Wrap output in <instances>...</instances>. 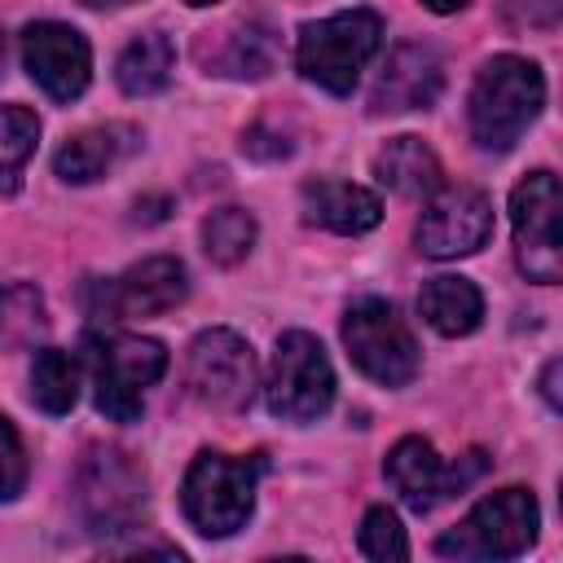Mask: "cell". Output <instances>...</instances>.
Here are the masks:
<instances>
[{"label":"cell","mask_w":563,"mask_h":563,"mask_svg":"<svg viewBox=\"0 0 563 563\" xmlns=\"http://www.w3.org/2000/svg\"><path fill=\"white\" fill-rule=\"evenodd\" d=\"M541 528L537 497L528 488H501L484 497L457 528H449L435 541V554L444 559H519Z\"/></svg>","instance_id":"cell-5"},{"label":"cell","mask_w":563,"mask_h":563,"mask_svg":"<svg viewBox=\"0 0 563 563\" xmlns=\"http://www.w3.org/2000/svg\"><path fill=\"white\" fill-rule=\"evenodd\" d=\"M515 260L528 282L554 286L563 277V233H559V180L554 172H528L510 194Z\"/></svg>","instance_id":"cell-9"},{"label":"cell","mask_w":563,"mask_h":563,"mask_svg":"<svg viewBox=\"0 0 563 563\" xmlns=\"http://www.w3.org/2000/svg\"><path fill=\"white\" fill-rule=\"evenodd\" d=\"M185 387L207 409H246L255 396V356L238 330H202L185 356Z\"/></svg>","instance_id":"cell-11"},{"label":"cell","mask_w":563,"mask_h":563,"mask_svg":"<svg viewBox=\"0 0 563 563\" xmlns=\"http://www.w3.org/2000/svg\"><path fill=\"white\" fill-rule=\"evenodd\" d=\"M418 312L422 321L435 330V334H471L479 321H484V295L471 277H453V273H440L431 282H422L418 290Z\"/></svg>","instance_id":"cell-18"},{"label":"cell","mask_w":563,"mask_h":563,"mask_svg":"<svg viewBox=\"0 0 563 563\" xmlns=\"http://www.w3.org/2000/svg\"><path fill=\"white\" fill-rule=\"evenodd\" d=\"M75 488L88 532H132L145 515V471L123 449H88Z\"/></svg>","instance_id":"cell-10"},{"label":"cell","mask_w":563,"mask_h":563,"mask_svg":"<svg viewBox=\"0 0 563 563\" xmlns=\"http://www.w3.org/2000/svg\"><path fill=\"white\" fill-rule=\"evenodd\" d=\"M26 484V449L9 418H0V501H13Z\"/></svg>","instance_id":"cell-27"},{"label":"cell","mask_w":563,"mask_h":563,"mask_svg":"<svg viewBox=\"0 0 563 563\" xmlns=\"http://www.w3.org/2000/svg\"><path fill=\"white\" fill-rule=\"evenodd\" d=\"M22 62L53 101H75L92 75V48L66 22H31L22 31Z\"/></svg>","instance_id":"cell-14"},{"label":"cell","mask_w":563,"mask_h":563,"mask_svg":"<svg viewBox=\"0 0 563 563\" xmlns=\"http://www.w3.org/2000/svg\"><path fill=\"white\" fill-rule=\"evenodd\" d=\"M422 4H427V9H435V13H457L466 0H422Z\"/></svg>","instance_id":"cell-30"},{"label":"cell","mask_w":563,"mask_h":563,"mask_svg":"<svg viewBox=\"0 0 563 563\" xmlns=\"http://www.w3.org/2000/svg\"><path fill=\"white\" fill-rule=\"evenodd\" d=\"M303 220L330 233H365L383 220L378 194L347 180H308L303 185Z\"/></svg>","instance_id":"cell-17"},{"label":"cell","mask_w":563,"mask_h":563,"mask_svg":"<svg viewBox=\"0 0 563 563\" xmlns=\"http://www.w3.org/2000/svg\"><path fill=\"white\" fill-rule=\"evenodd\" d=\"M48 334V308L44 295L31 282H9L0 286V347L4 352H26Z\"/></svg>","instance_id":"cell-22"},{"label":"cell","mask_w":563,"mask_h":563,"mask_svg":"<svg viewBox=\"0 0 563 563\" xmlns=\"http://www.w3.org/2000/svg\"><path fill=\"white\" fill-rule=\"evenodd\" d=\"M493 238V202L479 189H444L427 202L413 242L431 260H457L475 255Z\"/></svg>","instance_id":"cell-13"},{"label":"cell","mask_w":563,"mask_h":563,"mask_svg":"<svg viewBox=\"0 0 563 563\" xmlns=\"http://www.w3.org/2000/svg\"><path fill=\"white\" fill-rule=\"evenodd\" d=\"M361 554L378 559V563L409 559V541H405V528H400L396 510H387V506H369L365 510V519H361Z\"/></svg>","instance_id":"cell-26"},{"label":"cell","mask_w":563,"mask_h":563,"mask_svg":"<svg viewBox=\"0 0 563 563\" xmlns=\"http://www.w3.org/2000/svg\"><path fill=\"white\" fill-rule=\"evenodd\" d=\"M40 119L26 106H0V194H18L22 167L35 154Z\"/></svg>","instance_id":"cell-24"},{"label":"cell","mask_w":563,"mask_h":563,"mask_svg":"<svg viewBox=\"0 0 563 563\" xmlns=\"http://www.w3.org/2000/svg\"><path fill=\"white\" fill-rule=\"evenodd\" d=\"M0 70H4V31H0Z\"/></svg>","instance_id":"cell-32"},{"label":"cell","mask_w":563,"mask_h":563,"mask_svg":"<svg viewBox=\"0 0 563 563\" xmlns=\"http://www.w3.org/2000/svg\"><path fill=\"white\" fill-rule=\"evenodd\" d=\"M559 369H563V365H559V361H550V365H545V374H541V396H545V405H550V409H559Z\"/></svg>","instance_id":"cell-29"},{"label":"cell","mask_w":563,"mask_h":563,"mask_svg":"<svg viewBox=\"0 0 563 563\" xmlns=\"http://www.w3.org/2000/svg\"><path fill=\"white\" fill-rule=\"evenodd\" d=\"M92 365V400L110 422H136L145 409V391L167 369V347L141 334H92L88 339Z\"/></svg>","instance_id":"cell-4"},{"label":"cell","mask_w":563,"mask_h":563,"mask_svg":"<svg viewBox=\"0 0 563 563\" xmlns=\"http://www.w3.org/2000/svg\"><path fill=\"white\" fill-rule=\"evenodd\" d=\"M79 396V365L62 347H40L31 365V400L44 413H66Z\"/></svg>","instance_id":"cell-23"},{"label":"cell","mask_w":563,"mask_h":563,"mask_svg":"<svg viewBox=\"0 0 563 563\" xmlns=\"http://www.w3.org/2000/svg\"><path fill=\"white\" fill-rule=\"evenodd\" d=\"M172 66H176V48L163 31H141L123 53H119V66H114V79L128 97H154L167 88L172 79Z\"/></svg>","instance_id":"cell-21"},{"label":"cell","mask_w":563,"mask_h":563,"mask_svg":"<svg viewBox=\"0 0 563 563\" xmlns=\"http://www.w3.org/2000/svg\"><path fill=\"white\" fill-rule=\"evenodd\" d=\"M260 471H264V457H229V453L202 449L180 484L185 519L202 537H233L255 510Z\"/></svg>","instance_id":"cell-3"},{"label":"cell","mask_w":563,"mask_h":563,"mask_svg":"<svg viewBox=\"0 0 563 563\" xmlns=\"http://www.w3.org/2000/svg\"><path fill=\"white\" fill-rule=\"evenodd\" d=\"M189 295V273L176 255H154L119 277L88 286V312L97 321H132V317H158Z\"/></svg>","instance_id":"cell-12"},{"label":"cell","mask_w":563,"mask_h":563,"mask_svg":"<svg viewBox=\"0 0 563 563\" xmlns=\"http://www.w3.org/2000/svg\"><path fill=\"white\" fill-rule=\"evenodd\" d=\"M383 44V18L369 9H343L330 13L321 22H303L299 26V44H295V62L299 75L334 97H347L361 79V70L369 66V57Z\"/></svg>","instance_id":"cell-2"},{"label":"cell","mask_w":563,"mask_h":563,"mask_svg":"<svg viewBox=\"0 0 563 563\" xmlns=\"http://www.w3.org/2000/svg\"><path fill=\"white\" fill-rule=\"evenodd\" d=\"M264 400L282 422H317L334 405V369L325 347L308 330H286L277 339Z\"/></svg>","instance_id":"cell-6"},{"label":"cell","mask_w":563,"mask_h":563,"mask_svg":"<svg viewBox=\"0 0 563 563\" xmlns=\"http://www.w3.org/2000/svg\"><path fill=\"white\" fill-rule=\"evenodd\" d=\"M484 471H488V453H484V449H471V453H462L457 462H440V453H435L431 440H422V435L396 440L391 453H387V462H383L387 484L396 488V497H400L413 515H427V510H435L444 497L466 493Z\"/></svg>","instance_id":"cell-8"},{"label":"cell","mask_w":563,"mask_h":563,"mask_svg":"<svg viewBox=\"0 0 563 563\" xmlns=\"http://www.w3.org/2000/svg\"><path fill=\"white\" fill-rule=\"evenodd\" d=\"M84 4H92V9H106V4H128V0H84Z\"/></svg>","instance_id":"cell-31"},{"label":"cell","mask_w":563,"mask_h":563,"mask_svg":"<svg viewBox=\"0 0 563 563\" xmlns=\"http://www.w3.org/2000/svg\"><path fill=\"white\" fill-rule=\"evenodd\" d=\"M185 4H194V9H202V4H216V0H185Z\"/></svg>","instance_id":"cell-33"},{"label":"cell","mask_w":563,"mask_h":563,"mask_svg":"<svg viewBox=\"0 0 563 563\" xmlns=\"http://www.w3.org/2000/svg\"><path fill=\"white\" fill-rule=\"evenodd\" d=\"M444 88V62L431 44H400L374 92H369V110L374 114H396V110H427Z\"/></svg>","instance_id":"cell-15"},{"label":"cell","mask_w":563,"mask_h":563,"mask_svg":"<svg viewBox=\"0 0 563 563\" xmlns=\"http://www.w3.org/2000/svg\"><path fill=\"white\" fill-rule=\"evenodd\" d=\"M545 106V79H541V66L528 62V57H515V53H501V57H488L475 75V88H471V136L479 150H510L528 123L541 114Z\"/></svg>","instance_id":"cell-1"},{"label":"cell","mask_w":563,"mask_h":563,"mask_svg":"<svg viewBox=\"0 0 563 563\" xmlns=\"http://www.w3.org/2000/svg\"><path fill=\"white\" fill-rule=\"evenodd\" d=\"M563 13V0H506V18L515 26H541L550 31Z\"/></svg>","instance_id":"cell-28"},{"label":"cell","mask_w":563,"mask_h":563,"mask_svg":"<svg viewBox=\"0 0 563 563\" xmlns=\"http://www.w3.org/2000/svg\"><path fill=\"white\" fill-rule=\"evenodd\" d=\"M343 347L356 369L383 387H405L418 374V343L387 299H356L343 317Z\"/></svg>","instance_id":"cell-7"},{"label":"cell","mask_w":563,"mask_h":563,"mask_svg":"<svg viewBox=\"0 0 563 563\" xmlns=\"http://www.w3.org/2000/svg\"><path fill=\"white\" fill-rule=\"evenodd\" d=\"M136 145H141V132L128 128V123L88 128V132L70 136V141L57 150L53 167H57V176H62L66 185H92V180H101L110 167H119Z\"/></svg>","instance_id":"cell-16"},{"label":"cell","mask_w":563,"mask_h":563,"mask_svg":"<svg viewBox=\"0 0 563 563\" xmlns=\"http://www.w3.org/2000/svg\"><path fill=\"white\" fill-rule=\"evenodd\" d=\"M374 172L378 180L391 189V194H405V198H422V194H435L440 189V158L427 141L418 136H391L378 158H374Z\"/></svg>","instance_id":"cell-20"},{"label":"cell","mask_w":563,"mask_h":563,"mask_svg":"<svg viewBox=\"0 0 563 563\" xmlns=\"http://www.w3.org/2000/svg\"><path fill=\"white\" fill-rule=\"evenodd\" d=\"M255 238H260V224H255V216L251 211H242V207H220V211H211L207 220H202V251L216 260V264H242L246 255H251V246H255Z\"/></svg>","instance_id":"cell-25"},{"label":"cell","mask_w":563,"mask_h":563,"mask_svg":"<svg viewBox=\"0 0 563 563\" xmlns=\"http://www.w3.org/2000/svg\"><path fill=\"white\" fill-rule=\"evenodd\" d=\"M202 62L211 75H229V79H264L277 66V40L268 26L260 22H242L220 31L216 48H202Z\"/></svg>","instance_id":"cell-19"}]
</instances>
